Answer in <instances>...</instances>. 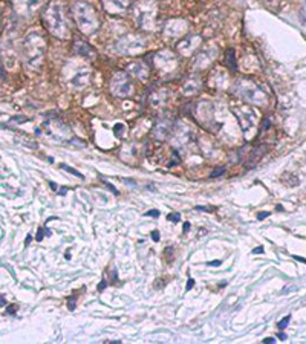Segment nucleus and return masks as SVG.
I'll return each mask as SVG.
<instances>
[{"label": "nucleus", "mask_w": 306, "mask_h": 344, "mask_svg": "<svg viewBox=\"0 0 306 344\" xmlns=\"http://www.w3.org/2000/svg\"><path fill=\"white\" fill-rule=\"evenodd\" d=\"M74 17L77 20V25L80 29L91 35L98 29V19L95 16V11L91 5L78 2L74 5Z\"/></svg>", "instance_id": "obj_1"}, {"label": "nucleus", "mask_w": 306, "mask_h": 344, "mask_svg": "<svg viewBox=\"0 0 306 344\" xmlns=\"http://www.w3.org/2000/svg\"><path fill=\"white\" fill-rule=\"evenodd\" d=\"M45 23H46V28L54 34L57 35L59 38H64L69 32L67 26H66V20H64V14H63V9L60 5H55L52 3L46 12H45Z\"/></svg>", "instance_id": "obj_2"}, {"label": "nucleus", "mask_w": 306, "mask_h": 344, "mask_svg": "<svg viewBox=\"0 0 306 344\" xmlns=\"http://www.w3.org/2000/svg\"><path fill=\"white\" fill-rule=\"evenodd\" d=\"M45 54V41L38 34H30L25 40V55L26 63L31 67H38L43 60Z\"/></svg>", "instance_id": "obj_3"}, {"label": "nucleus", "mask_w": 306, "mask_h": 344, "mask_svg": "<svg viewBox=\"0 0 306 344\" xmlns=\"http://www.w3.org/2000/svg\"><path fill=\"white\" fill-rule=\"evenodd\" d=\"M110 87H112V93L115 96H120V98H126V96H129L132 93V85L129 81V77L126 74H115V77L112 78V85H110Z\"/></svg>", "instance_id": "obj_4"}, {"label": "nucleus", "mask_w": 306, "mask_h": 344, "mask_svg": "<svg viewBox=\"0 0 306 344\" xmlns=\"http://www.w3.org/2000/svg\"><path fill=\"white\" fill-rule=\"evenodd\" d=\"M241 95L248 101L254 104H263L267 100V95L259 86H254L253 83H246V86H241Z\"/></svg>", "instance_id": "obj_5"}, {"label": "nucleus", "mask_w": 306, "mask_h": 344, "mask_svg": "<svg viewBox=\"0 0 306 344\" xmlns=\"http://www.w3.org/2000/svg\"><path fill=\"white\" fill-rule=\"evenodd\" d=\"M143 46H144V43L138 40V37H124L118 43V48L122 54H135Z\"/></svg>", "instance_id": "obj_6"}, {"label": "nucleus", "mask_w": 306, "mask_h": 344, "mask_svg": "<svg viewBox=\"0 0 306 344\" xmlns=\"http://www.w3.org/2000/svg\"><path fill=\"white\" fill-rule=\"evenodd\" d=\"M103 5L109 14H112V16H121V14L127 9L129 0H104Z\"/></svg>", "instance_id": "obj_7"}, {"label": "nucleus", "mask_w": 306, "mask_h": 344, "mask_svg": "<svg viewBox=\"0 0 306 344\" xmlns=\"http://www.w3.org/2000/svg\"><path fill=\"white\" fill-rule=\"evenodd\" d=\"M170 130H172V124L169 119H159L155 127H153V135H155L156 140H164V138H167L170 135Z\"/></svg>", "instance_id": "obj_8"}, {"label": "nucleus", "mask_w": 306, "mask_h": 344, "mask_svg": "<svg viewBox=\"0 0 306 344\" xmlns=\"http://www.w3.org/2000/svg\"><path fill=\"white\" fill-rule=\"evenodd\" d=\"M74 51L80 55H83V57H88V58H92L95 57V52H93V48L89 46L86 41H83V40H75V43H74Z\"/></svg>", "instance_id": "obj_9"}, {"label": "nucleus", "mask_w": 306, "mask_h": 344, "mask_svg": "<svg viewBox=\"0 0 306 344\" xmlns=\"http://www.w3.org/2000/svg\"><path fill=\"white\" fill-rule=\"evenodd\" d=\"M265 151H267V147L265 145H260V147H256L253 151H251V155H249L246 164H245V167L246 169H253L254 165L260 161V158L265 155Z\"/></svg>", "instance_id": "obj_10"}, {"label": "nucleus", "mask_w": 306, "mask_h": 344, "mask_svg": "<svg viewBox=\"0 0 306 344\" xmlns=\"http://www.w3.org/2000/svg\"><path fill=\"white\" fill-rule=\"evenodd\" d=\"M129 72H132V74L136 75L138 78L146 80V78H147V74H149V69H147V66L143 64V63H135V64L130 66Z\"/></svg>", "instance_id": "obj_11"}, {"label": "nucleus", "mask_w": 306, "mask_h": 344, "mask_svg": "<svg viewBox=\"0 0 306 344\" xmlns=\"http://www.w3.org/2000/svg\"><path fill=\"white\" fill-rule=\"evenodd\" d=\"M225 63H227V66L231 69V71H236V69H238V64H236V54H234L233 49H230V51L227 52Z\"/></svg>", "instance_id": "obj_12"}, {"label": "nucleus", "mask_w": 306, "mask_h": 344, "mask_svg": "<svg viewBox=\"0 0 306 344\" xmlns=\"http://www.w3.org/2000/svg\"><path fill=\"white\" fill-rule=\"evenodd\" d=\"M61 169L66 170V172H69V173H72L74 176H77V177H80V179H83V174H81V173H78V172H77L75 169H72V167H67L66 164H61Z\"/></svg>", "instance_id": "obj_13"}, {"label": "nucleus", "mask_w": 306, "mask_h": 344, "mask_svg": "<svg viewBox=\"0 0 306 344\" xmlns=\"http://www.w3.org/2000/svg\"><path fill=\"white\" fill-rule=\"evenodd\" d=\"M227 172V167H219V169H214L213 172H212V177H219V176H222Z\"/></svg>", "instance_id": "obj_14"}, {"label": "nucleus", "mask_w": 306, "mask_h": 344, "mask_svg": "<svg viewBox=\"0 0 306 344\" xmlns=\"http://www.w3.org/2000/svg\"><path fill=\"white\" fill-rule=\"evenodd\" d=\"M289 320H291V316H289V315H288V316H285V318H282V321H279V324H277V327H279L280 330H283V329L288 326Z\"/></svg>", "instance_id": "obj_15"}, {"label": "nucleus", "mask_w": 306, "mask_h": 344, "mask_svg": "<svg viewBox=\"0 0 306 344\" xmlns=\"http://www.w3.org/2000/svg\"><path fill=\"white\" fill-rule=\"evenodd\" d=\"M179 219H181L179 213H172V214L167 216V220H170V222H179Z\"/></svg>", "instance_id": "obj_16"}, {"label": "nucleus", "mask_w": 306, "mask_h": 344, "mask_svg": "<svg viewBox=\"0 0 306 344\" xmlns=\"http://www.w3.org/2000/svg\"><path fill=\"white\" fill-rule=\"evenodd\" d=\"M75 295H72V297H69V300H67V308L71 309V311H74L75 309Z\"/></svg>", "instance_id": "obj_17"}, {"label": "nucleus", "mask_w": 306, "mask_h": 344, "mask_svg": "<svg viewBox=\"0 0 306 344\" xmlns=\"http://www.w3.org/2000/svg\"><path fill=\"white\" fill-rule=\"evenodd\" d=\"M196 210H198V211H207V213H212L214 208H213V206H196Z\"/></svg>", "instance_id": "obj_18"}, {"label": "nucleus", "mask_w": 306, "mask_h": 344, "mask_svg": "<svg viewBox=\"0 0 306 344\" xmlns=\"http://www.w3.org/2000/svg\"><path fill=\"white\" fill-rule=\"evenodd\" d=\"M270 216V213L268 211H265V213H259L257 214V220H263V219H267Z\"/></svg>", "instance_id": "obj_19"}, {"label": "nucleus", "mask_w": 306, "mask_h": 344, "mask_svg": "<svg viewBox=\"0 0 306 344\" xmlns=\"http://www.w3.org/2000/svg\"><path fill=\"white\" fill-rule=\"evenodd\" d=\"M152 239L155 242H159V231H153L152 232Z\"/></svg>", "instance_id": "obj_20"}, {"label": "nucleus", "mask_w": 306, "mask_h": 344, "mask_svg": "<svg viewBox=\"0 0 306 344\" xmlns=\"http://www.w3.org/2000/svg\"><path fill=\"white\" fill-rule=\"evenodd\" d=\"M146 216H152V217H158L159 216V211L158 210H153V211H147Z\"/></svg>", "instance_id": "obj_21"}, {"label": "nucleus", "mask_w": 306, "mask_h": 344, "mask_svg": "<svg viewBox=\"0 0 306 344\" xmlns=\"http://www.w3.org/2000/svg\"><path fill=\"white\" fill-rule=\"evenodd\" d=\"M104 185H106V187H107L109 190H112V193H114V195H118V190H117V188H114V187H112V184H109V182H104Z\"/></svg>", "instance_id": "obj_22"}, {"label": "nucleus", "mask_w": 306, "mask_h": 344, "mask_svg": "<svg viewBox=\"0 0 306 344\" xmlns=\"http://www.w3.org/2000/svg\"><path fill=\"white\" fill-rule=\"evenodd\" d=\"M41 240H43V228H40L37 234V242H41Z\"/></svg>", "instance_id": "obj_23"}, {"label": "nucleus", "mask_w": 306, "mask_h": 344, "mask_svg": "<svg viewBox=\"0 0 306 344\" xmlns=\"http://www.w3.org/2000/svg\"><path fill=\"white\" fill-rule=\"evenodd\" d=\"M193 286H194V280H193V279H188V282H187V287H185V289H187V291H190V289H191Z\"/></svg>", "instance_id": "obj_24"}, {"label": "nucleus", "mask_w": 306, "mask_h": 344, "mask_svg": "<svg viewBox=\"0 0 306 344\" xmlns=\"http://www.w3.org/2000/svg\"><path fill=\"white\" fill-rule=\"evenodd\" d=\"M0 78H5V69H3L2 60H0Z\"/></svg>", "instance_id": "obj_25"}, {"label": "nucleus", "mask_w": 306, "mask_h": 344, "mask_svg": "<svg viewBox=\"0 0 306 344\" xmlns=\"http://www.w3.org/2000/svg\"><path fill=\"white\" fill-rule=\"evenodd\" d=\"M220 263H222L220 260H213V261H208V265H210V266H219Z\"/></svg>", "instance_id": "obj_26"}, {"label": "nucleus", "mask_w": 306, "mask_h": 344, "mask_svg": "<svg viewBox=\"0 0 306 344\" xmlns=\"http://www.w3.org/2000/svg\"><path fill=\"white\" fill-rule=\"evenodd\" d=\"M106 286H107V282H106V280H103V282L98 285V291H103V289H106Z\"/></svg>", "instance_id": "obj_27"}, {"label": "nucleus", "mask_w": 306, "mask_h": 344, "mask_svg": "<svg viewBox=\"0 0 306 344\" xmlns=\"http://www.w3.org/2000/svg\"><path fill=\"white\" fill-rule=\"evenodd\" d=\"M121 132H122V124H118V126L115 127V133H117V135H121Z\"/></svg>", "instance_id": "obj_28"}, {"label": "nucleus", "mask_w": 306, "mask_h": 344, "mask_svg": "<svg viewBox=\"0 0 306 344\" xmlns=\"http://www.w3.org/2000/svg\"><path fill=\"white\" fill-rule=\"evenodd\" d=\"M253 253H254V254H262V253H263V248H262V246H260V248H256V250H254Z\"/></svg>", "instance_id": "obj_29"}, {"label": "nucleus", "mask_w": 306, "mask_h": 344, "mask_svg": "<svg viewBox=\"0 0 306 344\" xmlns=\"http://www.w3.org/2000/svg\"><path fill=\"white\" fill-rule=\"evenodd\" d=\"M16 312V306H9V309L6 311V314H14Z\"/></svg>", "instance_id": "obj_30"}, {"label": "nucleus", "mask_w": 306, "mask_h": 344, "mask_svg": "<svg viewBox=\"0 0 306 344\" xmlns=\"http://www.w3.org/2000/svg\"><path fill=\"white\" fill-rule=\"evenodd\" d=\"M263 343L270 344V343H275V340H274V338H265V340H263Z\"/></svg>", "instance_id": "obj_31"}, {"label": "nucleus", "mask_w": 306, "mask_h": 344, "mask_svg": "<svg viewBox=\"0 0 306 344\" xmlns=\"http://www.w3.org/2000/svg\"><path fill=\"white\" fill-rule=\"evenodd\" d=\"M188 229H190V224H188V222H185V224H184V229H183V231H184V232H187Z\"/></svg>", "instance_id": "obj_32"}, {"label": "nucleus", "mask_w": 306, "mask_h": 344, "mask_svg": "<svg viewBox=\"0 0 306 344\" xmlns=\"http://www.w3.org/2000/svg\"><path fill=\"white\" fill-rule=\"evenodd\" d=\"M49 185H51V188H52V190H55V191H57V190H59V187H57V184H54V182H51Z\"/></svg>", "instance_id": "obj_33"}, {"label": "nucleus", "mask_w": 306, "mask_h": 344, "mask_svg": "<svg viewBox=\"0 0 306 344\" xmlns=\"http://www.w3.org/2000/svg\"><path fill=\"white\" fill-rule=\"evenodd\" d=\"M5 305H6L5 298H3V297H0V306H5Z\"/></svg>", "instance_id": "obj_34"}, {"label": "nucleus", "mask_w": 306, "mask_h": 344, "mask_svg": "<svg viewBox=\"0 0 306 344\" xmlns=\"http://www.w3.org/2000/svg\"><path fill=\"white\" fill-rule=\"evenodd\" d=\"M59 193H60V195H66V193H67V188H61V190H59Z\"/></svg>", "instance_id": "obj_35"}, {"label": "nucleus", "mask_w": 306, "mask_h": 344, "mask_svg": "<svg viewBox=\"0 0 306 344\" xmlns=\"http://www.w3.org/2000/svg\"><path fill=\"white\" fill-rule=\"evenodd\" d=\"M294 258H296V260H299V261H302V263H305V258H303V257H297V256H296Z\"/></svg>", "instance_id": "obj_36"}, {"label": "nucleus", "mask_w": 306, "mask_h": 344, "mask_svg": "<svg viewBox=\"0 0 306 344\" xmlns=\"http://www.w3.org/2000/svg\"><path fill=\"white\" fill-rule=\"evenodd\" d=\"M279 340H286V335L285 334H279Z\"/></svg>", "instance_id": "obj_37"}, {"label": "nucleus", "mask_w": 306, "mask_h": 344, "mask_svg": "<svg viewBox=\"0 0 306 344\" xmlns=\"http://www.w3.org/2000/svg\"><path fill=\"white\" fill-rule=\"evenodd\" d=\"M277 211H283V206L282 205H277Z\"/></svg>", "instance_id": "obj_38"}]
</instances>
